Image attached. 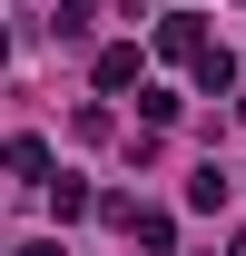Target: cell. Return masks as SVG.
I'll return each mask as SVG.
<instances>
[{
  "mask_svg": "<svg viewBox=\"0 0 246 256\" xmlns=\"http://www.w3.org/2000/svg\"><path fill=\"white\" fill-rule=\"evenodd\" d=\"M207 50H216V40L197 30V10H168V20H158V60H187V69H197Z\"/></svg>",
  "mask_w": 246,
  "mask_h": 256,
  "instance_id": "cell-1",
  "label": "cell"
},
{
  "mask_svg": "<svg viewBox=\"0 0 246 256\" xmlns=\"http://www.w3.org/2000/svg\"><path fill=\"white\" fill-rule=\"evenodd\" d=\"M138 79H148L138 40H108V50H98V89H138Z\"/></svg>",
  "mask_w": 246,
  "mask_h": 256,
  "instance_id": "cell-2",
  "label": "cell"
},
{
  "mask_svg": "<svg viewBox=\"0 0 246 256\" xmlns=\"http://www.w3.org/2000/svg\"><path fill=\"white\" fill-rule=\"evenodd\" d=\"M0 168H10L20 188H40V178H50V138H10V148H0Z\"/></svg>",
  "mask_w": 246,
  "mask_h": 256,
  "instance_id": "cell-3",
  "label": "cell"
},
{
  "mask_svg": "<svg viewBox=\"0 0 246 256\" xmlns=\"http://www.w3.org/2000/svg\"><path fill=\"white\" fill-rule=\"evenodd\" d=\"M226 197H236V178H226V168H197V178H187V207H197V217H216Z\"/></svg>",
  "mask_w": 246,
  "mask_h": 256,
  "instance_id": "cell-4",
  "label": "cell"
},
{
  "mask_svg": "<svg viewBox=\"0 0 246 256\" xmlns=\"http://www.w3.org/2000/svg\"><path fill=\"white\" fill-rule=\"evenodd\" d=\"M128 236H138L148 256H168V246H178V217H168V207H138V226H128Z\"/></svg>",
  "mask_w": 246,
  "mask_h": 256,
  "instance_id": "cell-5",
  "label": "cell"
},
{
  "mask_svg": "<svg viewBox=\"0 0 246 256\" xmlns=\"http://www.w3.org/2000/svg\"><path fill=\"white\" fill-rule=\"evenodd\" d=\"M89 207H98V197L79 188V178H50V217H60V226H69V217H89Z\"/></svg>",
  "mask_w": 246,
  "mask_h": 256,
  "instance_id": "cell-6",
  "label": "cell"
},
{
  "mask_svg": "<svg viewBox=\"0 0 246 256\" xmlns=\"http://www.w3.org/2000/svg\"><path fill=\"white\" fill-rule=\"evenodd\" d=\"M98 30V0H60V20H50V40H89Z\"/></svg>",
  "mask_w": 246,
  "mask_h": 256,
  "instance_id": "cell-7",
  "label": "cell"
},
{
  "mask_svg": "<svg viewBox=\"0 0 246 256\" xmlns=\"http://www.w3.org/2000/svg\"><path fill=\"white\" fill-rule=\"evenodd\" d=\"M197 89H207V98H216V89H236V60H226V50H207V60H197Z\"/></svg>",
  "mask_w": 246,
  "mask_h": 256,
  "instance_id": "cell-8",
  "label": "cell"
},
{
  "mask_svg": "<svg viewBox=\"0 0 246 256\" xmlns=\"http://www.w3.org/2000/svg\"><path fill=\"white\" fill-rule=\"evenodd\" d=\"M10 256H60V236H30V246H10Z\"/></svg>",
  "mask_w": 246,
  "mask_h": 256,
  "instance_id": "cell-9",
  "label": "cell"
},
{
  "mask_svg": "<svg viewBox=\"0 0 246 256\" xmlns=\"http://www.w3.org/2000/svg\"><path fill=\"white\" fill-rule=\"evenodd\" d=\"M0 69H10V30H0Z\"/></svg>",
  "mask_w": 246,
  "mask_h": 256,
  "instance_id": "cell-10",
  "label": "cell"
},
{
  "mask_svg": "<svg viewBox=\"0 0 246 256\" xmlns=\"http://www.w3.org/2000/svg\"><path fill=\"white\" fill-rule=\"evenodd\" d=\"M226 256H246V236H226Z\"/></svg>",
  "mask_w": 246,
  "mask_h": 256,
  "instance_id": "cell-11",
  "label": "cell"
},
{
  "mask_svg": "<svg viewBox=\"0 0 246 256\" xmlns=\"http://www.w3.org/2000/svg\"><path fill=\"white\" fill-rule=\"evenodd\" d=\"M0 256H10V246H0Z\"/></svg>",
  "mask_w": 246,
  "mask_h": 256,
  "instance_id": "cell-12",
  "label": "cell"
}]
</instances>
